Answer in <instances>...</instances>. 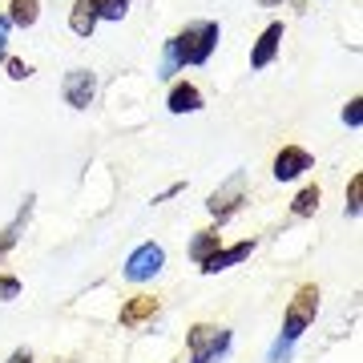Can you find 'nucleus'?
<instances>
[{
    "instance_id": "nucleus-1",
    "label": "nucleus",
    "mask_w": 363,
    "mask_h": 363,
    "mask_svg": "<svg viewBox=\"0 0 363 363\" xmlns=\"http://www.w3.org/2000/svg\"><path fill=\"white\" fill-rule=\"evenodd\" d=\"M218 40H222L218 21H190L178 37L166 40V52H162V73H157V77H174V73L186 69V65H206L210 52L218 49Z\"/></svg>"
},
{
    "instance_id": "nucleus-2",
    "label": "nucleus",
    "mask_w": 363,
    "mask_h": 363,
    "mask_svg": "<svg viewBox=\"0 0 363 363\" xmlns=\"http://www.w3.org/2000/svg\"><path fill=\"white\" fill-rule=\"evenodd\" d=\"M315 315H319V286L303 283L295 291V298H291V307H286L283 331H279V339H274V347H271V363H286L291 347H295L298 339H303V331L315 323Z\"/></svg>"
},
{
    "instance_id": "nucleus-3",
    "label": "nucleus",
    "mask_w": 363,
    "mask_h": 363,
    "mask_svg": "<svg viewBox=\"0 0 363 363\" xmlns=\"http://www.w3.org/2000/svg\"><path fill=\"white\" fill-rule=\"evenodd\" d=\"M230 327L222 323H194L190 327V339H186V351H190V363H222L226 351H230Z\"/></svg>"
},
{
    "instance_id": "nucleus-4",
    "label": "nucleus",
    "mask_w": 363,
    "mask_h": 363,
    "mask_svg": "<svg viewBox=\"0 0 363 363\" xmlns=\"http://www.w3.org/2000/svg\"><path fill=\"white\" fill-rule=\"evenodd\" d=\"M162 267H166V250L157 247V242H142V247L125 259V279H130V283H145V279H154Z\"/></svg>"
},
{
    "instance_id": "nucleus-5",
    "label": "nucleus",
    "mask_w": 363,
    "mask_h": 363,
    "mask_svg": "<svg viewBox=\"0 0 363 363\" xmlns=\"http://www.w3.org/2000/svg\"><path fill=\"white\" fill-rule=\"evenodd\" d=\"M242 190H247V174L238 169V174H230V182H226V186H218V190L206 198V210H210L218 222L230 218L234 210H238V202H242Z\"/></svg>"
},
{
    "instance_id": "nucleus-6",
    "label": "nucleus",
    "mask_w": 363,
    "mask_h": 363,
    "mask_svg": "<svg viewBox=\"0 0 363 363\" xmlns=\"http://www.w3.org/2000/svg\"><path fill=\"white\" fill-rule=\"evenodd\" d=\"M61 93H65V101L73 109H89L93 97H97V77L89 69H69L65 81H61Z\"/></svg>"
},
{
    "instance_id": "nucleus-7",
    "label": "nucleus",
    "mask_w": 363,
    "mask_h": 363,
    "mask_svg": "<svg viewBox=\"0 0 363 363\" xmlns=\"http://www.w3.org/2000/svg\"><path fill=\"white\" fill-rule=\"evenodd\" d=\"M303 169H311V154L303 150V145H283L279 157H274V182H295Z\"/></svg>"
},
{
    "instance_id": "nucleus-8",
    "label": "nucleus",
    "mask_w": 363,
    "mask_h": 363,
    "mask_svg": "<svg viewBox=\"0 0 363 363\" xmlns=\"http://www.w3.org/2000/svg\"><path fill=\"white\" fill-rule=\"evenodd\" d=\"M279 45H283V25L279 21H271V25L259 33V40H255V49H250V69H267L279 57Z\"/></svg>"
},
{
    "instance_id": "nucleus-9",
    "label": "nucleus",
    "mask_w": 363,
    "mask_h": 363,
    "mask_svg": "<svg viewBox=\"0 0 363 363\" xmlns=\"http://www.w3.org/2000/svg\"><path fill=\"white\" fill-rule=\"evenodd\" d=\"M250 250H255V238H247V242H234V247H218L206 262H202V271L218 274V271H226V267H234V262H242Z\"/></svg>"
},
{
    "instance_id": "nucleus-10",
    "label": "nucleus",
    "mask_w": 363,
    "mask_h": 363,
    "mask_svg": "<svg viewBox=\"0 0 363 363\" xmlns=\"http://www.w3.org/2000/svg\"><path fill=\"white\" fill-rule=\"evenodd\" d=\"M154 315H157V298L138 295V298H130V303L121 307V327H142V323H150Z\"/></svg>"
},
{
    "instance_id": "nucleus-11",
    "label": "nucleus",
    "mask_w": 363,
    "mask_h": 363,
    "mask_svg": "<svg viewBox=\"0 0 363 363\" xmlns=\"http://www.w3.org/2000/svg\"><path fill=\"white\" fill-rule=\"evenodd\" d=\"M33 202H37V198L28 194V198H25V206L16 210V218L9 222L4 230H0V259H4V255H9V250L16 247V238H21V230L28 226V218H33Z\"/></svg>"
},
{
    "instance_id": "nucleus-12",
    "label": "nucleus",
    "mask_w": 363,
    "mask_h": 363,
    "mask_svg": "<svg viewBox=\"0 0 363 363\" xmlns=\"http://www.w3.org/2000/svg\"><path fill=\"white\" fill-rule=\"evenodd\" d=\"M198 109H202V93H198V85L182 81V85L169 89V113H198Z\"/></svg>"
},
{
    "instance_id": "nucleus-13",
    "label": "nucleus",
    "mask_w": 363,
    "mask_h": 363,
    "mask_svg": "<svg viewBox=\"0 0 363 363\" xmlns=\"http://www.w3.org/2000/svg\"><path fill=\"white\" fill-rule=\"evenodd\" d=\"M69 28H73L77 37H93V28H97V13H93L89 0H73V13H69Z\"/></svg>"
},
{
    "instance_id": "nucleus-14",
    "label": "nucleus",
    "mask_w": 363,
    "mask_h": 363,
    "mask_svg": "<svg viewBox=\"0 0 363 363\" xmlns=\"http://www.w3.org/2000/svg\"><path fill=\"white\" fill-rule=\"evenodd\" d=\"M4 16H9V25H16V28H33L37 16H40V0H13Z\"/></svg>"
},
{
    "instance_id": "nucleus-15",
    "label": "nucleus",
    "mask_w": 363,
    "mask_h": 363,
    "mask_svg": "<svg viewBox=\"0 0 363 363\" xmlns=\"http://www.w3.org/2000/svg\"><path fill=\"white\" fill-rule=\"evenodd\" d=\"M218 247H222V238H218L214 230H198V238L190 242V259H194L198 267H202V262H206V259H210V255H214Z\"/></svg>"
},
{
    "instance_id": "nucleus-16",
    "label": "nucleus",
    "mask_w": 363,
    "mask_h": 363,
    "mask_svg": "<svg viewBox=\"0 0 363 363\" xmlns=\"http://www.w3.org/2000/svg\"><path fill=\"white\" fill-rule=\"evenodd\" d=\"M319 186H307V190H298V198L295 202H291V214H295V218H307V214H315V210H319Z\"/></svg>"
},
{
    "instance_id": "nucleus-17",
    "label": "nucleus",
    "mask_w": 363,
    "mask_h": 363,
    "mask_svg": "<svg viewBox=\"0 0 363 363\" xmlns=\"http://www.w3.org/2000/svg\"><path fill=\"white\" fill-rule=\"evenodd\" d=\"M97 21H121V16L130 13V0H89Z\"/></svg>"
},
{
    "instance_id": "nucleus-18",
    "label": "nucleus",
    "mask_w": 363,
    "mask_h": 363,
    "mask_svg": "<svg viewBox=\"0 0 363 363\" xmlns=\"http://www.w3.org/2000/svg\"><path fill=\"white\" fill-rule=\"evenodd\" d=\"M359 97H351V101L347 105H343V125H351V130H359V125H363V109H359Z\"/></svg>"
},
{
    "instance_id": "nucleus-19",
    "label": "nucleus",
    "mask_w": 363,
    "mask_h": 363,
    "mask_svg": "<svg viewBox=\"0 0 363 363\" xmlns=\"http://www.w3.org/2000/svg\"><path fill=\"white\" fill-rule=\"evenodd\" d=\"M359 198H363V178L355 174V178H351V190H347V214L351 218H359Z\"/></svg>"
},
{
    "instance_id": "nucleus-20",
    "label": "nucleus",
    "mask_w": 363,
    "mask_h": 363,
    "mask_svg": "<svg viewBox=\"0 0 363 363\" xmlns=\"http://www.w3.org/2000/svg\"><path fill=\"white\" fill-rule=\"evenodd\" d=\"M21 295V283H16L13 274H4V279H0V298H16Z\"/></svg>"
},
{
    "instance_id": "nucleus-21",
    "label": "nucleus",
    "mask_w": 363,
    "mask_h": 363,
    "mask_svg": "<svg viewBox=\"0 0 363 363\" xmlns=\"http://www.w3.org/2000/svg\"><path fill=\"white\" fill-rule=\"evenodd\" d=\"M9 16H0V61H9Z\"/></svg>"
},
{
    "instance_id": "nucleus-22",
    "label": "nucleus",
    "mask_w": 363,
    "mask_h": 363,
    "mask_svg": "<svg viewBox=\"0 0 363 363\" xmlns=\"http://www.w3.org/2000/svg\"><path fill=\"white\" fill-rule=\"evenodd\" d=\"M4 65H9V77H13V81H25L28 73H33V69H28L25 61H4Z\"/></svg>"
},
{
    "instance_id": "nucleus-23",
    "label": "nucleus",
    "mask_w": 363,
    "mask_h": 363,
    "mask_svg": "<svg viewBox=\"0 0 363 363\" xmlns=\"http://www.w3.org/2000/svg\"><path fill=\"white\" fill-rule=\"evenodd\" d=\"M9 363H33V355L28 351H16V355H9Z\"/></svg>"
},
{
    "instance_id": "nucleus-24",
    "label": "nucleus",
    "mask_w": 363,
    "mask_h": 363,
    "mask_svg": "<svg viewBox=\"0 0 363 363\" xmlns=\"http://www.w3.org/2000/svg\"><path fill=\"white\" fill-rule=\"evenodd\" d=\"M262 9H274V4H283V0H259Z\"/></svg>"
}]
</instances>
